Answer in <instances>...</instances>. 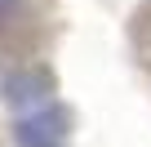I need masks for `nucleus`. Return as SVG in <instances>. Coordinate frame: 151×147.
I'll use <instances>...</instances> for the list:
<instances>
[{"instance_id":"nucleus-1","label":"nucleus","mask_w":151,"mask_h":147,"mask_svg":"<svg viewBox=\"0 0 151 147\" xmlns=\"http://www.w3.org/2000/svg\"><path fill=\"white\" fill-rule=\"evenodd\" d=\"M18 147H67L71 138V112L58 103H40L36 112H22L14 120Z\"/></svg>"},{"instance_id":"nucleus-2","label":"nucleus","mask_w":151,"mask_h":147,"mask_svg":"<svg viewBox=\"0 0 151 147\" xmlns=\"http://www.w3.org/2000/svg\"><path fill=\"white\" fill-rule=\"evenodd\" d=\"M49 89H53L49 71L27 67V71H14V76L5 80V103H9V107H18V112H27V107L49 103Z\"/></svg>"},{"instance_id":"nucleus-3","label":"nucleus","mask_w":151,"mask_h":147,"mask_svg":"<svg viewBox=\"0 0 151 147\" xmlns=\"http://www.w3.org/2000/svg\"><path fill=\"white\" fill-rule=\"evenodd\" d=\"M14 5H18V0H0V27L9 22V14H14Z\"/></svg>"}]
</instances>
